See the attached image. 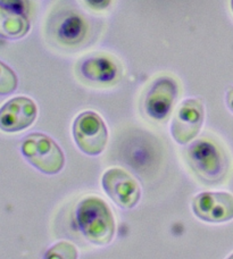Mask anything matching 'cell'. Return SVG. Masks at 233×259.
Wrapping results in <instances>:
<instances>
[{
  "instance_id": "6da1fadb",
  "label": "cell",
  "mask_w": 233,
  "mask_h": 259,
  "mask_svg": "<svg viewBox=\"0 0 233 259\" xmlns=\"http://www.w3.org/2000/svg\"><path fill=\"white\" fill-rule=\"evenodd\" d=\"M75 221L81 233L96 246H107L115 235L114 215L105 200L96 196H88L77 203Z\"/></svg>"
},
{
  "instance_id": "7a4b0ae2",
  "label": "cell",
  "mask_w": 233,
  "mask_h": 259,
  "mask_svg": "<svg viewBox=\"0 0 233 259\" xmlns=\"http://www.w3.org/2000/svg\"><path fill=\"white\" fill-rule=\"evenodd\" d=\"M185 158L191 170L205 183H221L229 172L226 152L209 139H199L191 143L185 151Z\"/></svg>"
},
{
  "instance_id": "3957f363",
  "label": "cell",
  "mask_w": 233,
  "mask_h": 259,
  "mask_svg": "<svg viewBox=\"0 0 233 259\" xmlns=\"http://www.w3.org/2000/svg\"><path fill=\"white\" fill-rule=\"evenodd\" d=\"M21 151L24 158L41 173L58 174L65 166V156L60 147L44 133H31L23 139Z\"/></svg>"
},
{
  "instance_id": "277c9868",
  "label": "cell",
  "mask_w": 233,
  "mask_h": 259,
  "mask_svg": "<svg viewBox=\"0 0 233 259\" xmlns=\"http://www.w3.org/2000/svg\"><path fill=\"white\" fill-rule=\"evenodd\" d=\"M73 138L82 152L88 156H98L108 142V130L99 114L87 110L74 121Z\"/></svg>"
},
{
  "instance_id": "5b68a950",
  "label": "cell",
  "mask_w": 233,
  "mask_h": 259,
  "mask_svg": "<svg viewBox=\"0 0 233 259\" xmlns=\"http://www.w3.org/2000/svg\"><path fill=\"white\" fill-rule=\"evenodd\" d=\"M178 97L179 85L173 77H157L144 96V113L153 121L165 122L170 117Z\"/></svg>"
},
{
  "instance_id": "8992f818",
  "label": "cell",
  "mask_w": 233,
  "mask_h": 259,
  "mask_svg": "<svg viewBox=\"0 0 233 259\" xmlns=\"http://www.w3.org/2000/svg\"><path fill=\"white\" fill-rule=\"evenodd\" d=\"M204 119L205 108L202 100L196 98L183 100L172 118V137L179 145H188L199 134Z\"/></svg>"
},
{
  "instance_id": "52a82bcc",
  "label": "cell",
  "mask_w": 233,
  "mask_h": 259,
  "mask_svg": "<svg viewBox=\"0 0 233 259\" xmlns=\"http://www.w3.org/2000/svg\"><path fill=\"white\" fill-rule=\"evenodd\" d=\"M101 184L107 196L123 209H132L141 198V188L137 180L122 168L106 170Z\"/></svg>"
},
{
  "instance_id": "ba28073f",
  "label": "cell",
  "mask_w": 233,
  "mask_h": 259,
  "mask_svg": "<svg viewBox=\"0 0 233 259\" xmlns=\"http://www.w3.org/2000/svg\"><path fill=\"white\" fill-rule=\"evenodd\" d=\"M193 214L207 223L233 220V196L229 192H202L192 200Z\"/></svg>"
},
{
  "instance_id": "9c48e42d",
  "label": "cell",
  "mask_w": 233,
  "mask_h": 259,
  "mask_svg": "<svg viewBox=\"0 0 233 259\" xmlns=\"http://www.w3.org/2000/svg\"><path fill=\"white\" fill-rule=\"evenodd\" d=\"M38 107L27 97H15L0 108V130L7 133L24 131L34 123Z\"/></svg>"
},
{
  "instance_id": "30bf717a",
  "label": "cell",
  "mask_w": 233,
  "mask_h": 259,
  "mask_svg": "<svg viewBox=\"0 0 233 259\" xmlns=\"http://www.w3.org/2000/svg\"><path fill=\"white\" fill-rule=\"evenodd\" d=\"M80 71L86 80L99 84H111L120 77L119 65L110 57L102 55L85 59L80 65Z\"/></svg>"
},
{
  "instance_id": "8fae6325",
  "label": "cell",
  "mask_w": 233,
  "mask_h": 259,
  "mask_svg": "<svg viewBox=\"0 0 233 259\" xmlns=\"http://www.w3.org/2000/svg\"><path fill=\"white\" fill-rule=\"evenodd\" d=\"M88 25L82 16L76 13H67L59 21L56 27V36L60 44L65 46H75L81 44L86 38Z\"/></svg>"
},
{
  "instance_id": "7c38bea8",
  "label": "cell",
  "mask_w": 233,
  "mask_h": 259,
  "mask_svg": "<svg viewBox=\"0 0 233 259\" xmlns=\"http://www.w3.org/2000/svg\"><path fill=\"white\" fill-rule=\"evenodd\" d=\"M30 31V22L24 14L0 6V36L8 40L24 38Z\"/></svg>"
},
{
  "instance_id": "4fadbf2b",
  "label": "cell",
  "mask_w": 233,
  "mask_h": 259,
  "mask_svg": "<svg viewBox=\"0 0 233 259\" xmlns=\"http://www.w3.org/2000/svg\"><path fill=\"white\" fill-rule=\"evenodd\" d=\"M18 78L13 69L0 61V96H7L15 92Z\"/></svg>"
},
{
  "instance_id": "5bb4252c",
  "label": "cell",
  "mask_w": 233,
  "mask_h": 259,
  "mask_svg": "<svg viewBox=\"0 0 233 259\" xmlns=\"http://www.w3.org/2000/svg\"><path fill=\"white\" fill-rule=\"evenodd\" d=\"M77 249L67 241H60L50 247L45 253V259H77Z\"/></svg>"
},
{
  "instance_id": "9a60e30c",
  "label": "cell",
  "mask_w": 233,
  "mask_h": 259,
  "mask_svg": "<svg viewBox=\"0 0 233 259\" xmlns=\"http://www.w3.org/2000/svg\"><path fill=\"white\" fill-rule=\"evenodd\" d=\"M0 6L14 12L24 14V15L27 11L26 0H0Z\"/></svg>"
},
{
  "instance_id": "2e32d148",
  "label": "cell",
  "mask_w": 233,
  "mask_h": 259,
  "mask_svg": "<svg viewBox=\"0 0 233 259\" xmlns=\"http://www.w3.org/2000/svg\"><path fill=\"white\" fill-rule=\"evenodd\" d=\"M85 3L95 11H104L110 6L111 0H85Z\"/></svg>"
},
{
  "instance_id": "e0dca14e",
  "label": "cell",
  "mask_w": 233,
  "mask_h": 259,
  "mask_svg": "<svg viewBox=\"0 0 233 259\" xmlns=\"http://www.w3.org/2000/svg\"><path fill=\"white\" fill-rule=\"evenodd\" d=\"M225 101H226V106L231 112L233 113V87H230L226 91V96H225Z\"/></svg>"
},
{
  "instance_id": "ac0fdd59",
  "label": "cell",
  "mask_w": 233,
  "mask_h": 259,
  "mask_svg": "<svg viewBox=\"0 0 233 259\" xmlns=\"http://www.w3.org/2000/svg\"><path fill=\"white\" fill-rule=\"evenodd\" d=\"M230 6H231V11L233 13V0H230Z\"/></svg>"
},
{
  "instance_id": "d6986e66",
  "label": "cell",
  "mask_w": 233,
  "mask_h": 259,
  "mask_svg": "<svg viewBox=\"0 0 233 259\" xmlns=\"http://www.w3.org/2000/svg\"><path fill=\"white\" fill-rule=\"evenodd\" d=\"M227 259H233V253H232V255H231L229 258H227Z\"/></svg>"
}]
</instances>
